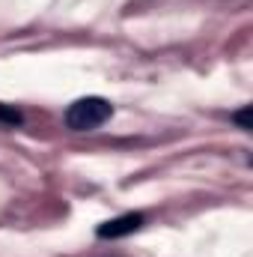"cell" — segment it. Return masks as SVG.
Here are the masks:
<instances>
[{"label": "cell", "instance_id": "6da1fadb", "mask_svg": "<svg viewBox=\"0 0 253 257\" xmlns=\"http://www.w3.org/2000/svg\"><path fill=\"white\" fill-rule=\"evenodd\" d=\"M114 114V105L102 96H84L78 102H72L66 108V126L72 132H92V128L104 126Z\"/></svg>", "mask_w": 253, "mask_h": 257}, {"label": "cell", "instance_id": "7a4b0ae2", "mask_svg": "<svg viewBox=\"0 0 253 257\" xmlns=\"http://www.w3.org/2000/svg\"><path fill=\"white\" fill-rule=\"evenodd\" d=\"M143 221H146V215L143 212H126V215H120V218H110V221H104V224H98V236L102 239H120V236H128V233H134V230H140L143 227Z\"/></svg>", "mask_w": 253, "mask_h": 257}, {"label": "cell", "instance_id": "3957f363", "mask_svg": "<svg viewBox=\"0 0 253 257\" xmlns=\"http://www.w3.org/2000/svg\"><path fill=\"white\" fill-rule=\"evenodd\" d=\"M24 117H21V111H15L12 105H3L0 102V123H6V126H18Z\"/></svg>", "mask_w": 253, "mask_h": 257}, {"label": "cell", "instance_id": "277c9868", "mask_svg": "<svg viewBox=\"0 0 253 257\" xmlns=\"http://www.w3.org/2000/svg\"><path fill=\"white\" fill-rule=\"evenodd\" d=\"M250 105H244V108H242V111H236V114H232V120H236V123H238V126L244 128V132H250L253 128V123H250Z\"/></svg>", "mask_w": 253, "mask_h": 257}]
</instances>
